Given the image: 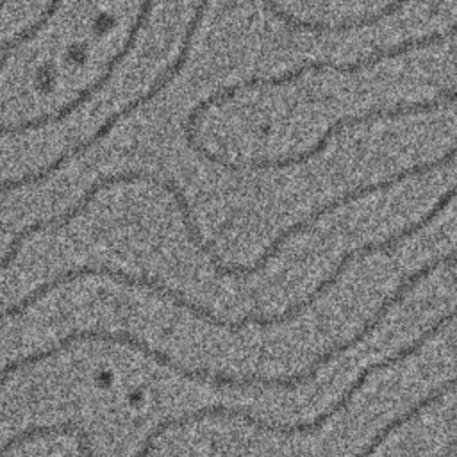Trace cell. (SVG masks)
Instances as JSON below:
<instances>
[{"mask_svg":"<svg viewBox=\"0 0 457 457\" xmlns=\"http://www.w3.org/2000/svg\"><path fill=\"white\" fill-rule=\"evenodd\" d=\"M457 102V84L446 89L437 91L432 98L428 100H421V102H411V104H398V105H391V107H371L361 114H350V116H343L337 118L336 121H332L325 132L320 136V139L307 150H300L295 154V161L296 164H305L311 159L318 157L320 154H323L328 145L332 143L334 137L341 136L343 130L352 129V127H361V125H368V123H375V121H393L398 118H405V116H416V114H425V112H434L441 107H446L450 104Z\"/></svg>","mask_w":457,"mask_h":457,"instance_id":"2","label":"cell"},{"mask_svg":"<svg viewBox=\"0 0 457 457\" xmlns=\"http://www.w3.org/2000/svg\"><path fill=\"white\" fill-rule=\"evenodd\" d=\"M211 5V0H198L196 5L193 7V14L187 21V27L182 34V39H180V46H179V52L177 55L173 57L171 62H168L164 66V70L154 79V82L150 84V87L139 95H136L132 100H129L127 104H123L118 111L111 112L100 125L98 129L79 139L77 143L66 146L55 159H52L48 164L34 170V171H29V173H23L20 177H12V179H4L0 180V195H5V193H12L16 189H21V187H27V186H37V184H43L46 182L55 171H59L62 166H66L71 159L86 154L87 150H91L96 143H100L102 139H105L109 136V132L121 121L125 120L127 116H130L132 112L139 111L141 107H145L146 104H150L157 95H161L173 80L175 77H179V73L184 70L187 59H189V54L193 50V43H195V36L198 32V27L200 23L204 21V16L207 12Z\"/></svg>","mask_w":457,"mask_h":457,"instance_id":"1","label":"cell"}]
</instances>
